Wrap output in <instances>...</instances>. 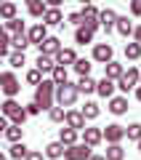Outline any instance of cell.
<instances>
[{
    "label": "cell",
    "mask_w": 141,
    "mask_h": 160,
    "mask_svg": "<svg viewBox=\"0 0 141 160\" xmlns=\"http://www.w3.org/2000/svg\"><path fill=\"white\" fill-rule=\"evenodd\" d=\"M53 93H56V83H53L51 78H43L37 86H35V102L43 109H51L53 104H56L53 102Z\"/></svg>",
    "instance_id": "6da1fadb"
},
{
    "label": "cell",
    "mask_w": 141,
    "mask_h": 160,
    "mask_svg": "<svg viewBox=\"0 0 141 160\" xmlns=\"http://www.w3.org/2000/svg\"><path fill=\"white\" fill-rule=\"evenodd\" d=\"M77 86L75 83H64V86H56V93H53V102L59 104V107H72L75 102H77Z\"/></svg>",
    "instance_id": "7a4b0ae2"
},
{
    "label": "cell",
    "mask_w": 141,
    "mask_h": 160,
    "mask_svg": "<svg viewBox=\"0 0 141 160\" xmlns=\"http://www.w3.org/2000/svg\"><path fill=\"white\" fill-rule=\"evenodd\" d=\"M0 91L6 93V96H11V99H16L19 91H22V83H19V78L11 72V69L0 72Z\"/></svg>",
    "instance_id": "3957f363"
},
{
    "label": "cell",
    "mask_w": 141,
    "mask_h": 160,
    "mask_svg": "<svg viewBox=\"0 0 141 160\" xmlns=\"http://www.w3.org/2000/svg\"><path fill=\"white\" fill-rule=\"evenodd\" d=\"M114 83H117V88H120V91H125V93H128L130 88H136V86H139V69H136V67H128V69H125V72L120 75L117 80H114Z\"/></svg>",
    "instance_id": "277c9868"
},
{
    "label": "cell",
    "mask_w": 141,
    "mask_h": 160,
    "mask_svg": "<svg viewBox=\"0 0 141 160\" xmlns=\"http://www.w3.org/2000/svg\"><path fill=\"white\" fill-rule=\"evenodd\" d=\"M90 149L93 147H88V144H72V147H67L64 149V160H88L90 158Z\"/></svg>",
    "instance_id": "5b68a950"
},
{
    "label": "cell",
    "mask_w": 141,
    "mask_h": 160,
    "mask_svg": "<svg viewBox=\"0 0 141 160\" xmlns=\"http://www.w3.org/2000/svg\"><path fill=\"white\" fill-rule=\"evenodd\" d=\"M101 133H104V139H107V144H120L125 139V128L117 126V123H109L107 128H101Z\"/></svg>",
    "instance_id": "8992f818"
},
{
    "label": "cell",
    "mask_w": 141,
    "mask_h": 160,
    "mask_svg": "<svg viewBox=\"0 0 141 160\" xmlns=\"http://www.w3.org/2000/svg\"><path fill=\"white\" fill-rule=\"evenodd\" d=\"M64 126L75 128V131H83V128H85L83 112H80V109H67V112H64Z\"/></svg>",
    "instance_id": "52a82bcc"
},
{
    "label": "cell",
    "mask_w": 141,
    "mask_h": 160,
    "mask_svg": "<svg viewBox=\"0 0 141 160\" xmlns=\"http://www.w3.org/2000/svg\"><path fill=\"white\" fill-rule=\"evenodd\" d=\"M80 133H83V144H88V147H99V144L104 142L101 128H88V126H85Z\"/></svg>",
    "instance_id": "ba28073f"
},
{
    "label": "cell",
    "mask_w": 141,
    "mask_h": 160,
    "mask_svg": "<svg viewBox=\"0 0 141 160\" xmlns=\"http://www.w3.org/2000/svg\"><path fill=\"white\" fill-rule=\"evenodd\" d=\"M112 46L109 43H96L93 46V62H99V64H107V62H112Z\"/></svg>",
    "instance_id": "9c48e42d"
},
{
    "label": "cell",
    "mask_w": 141,
    "mask_h": 160,
    "mask_svg": "<svg viewBox=\"0 0 141 160\" xmlns=\"http://www.w3.org/2000/svg\"><path fill=\"white\" fill-rule=\"evenodd\" d=\"M99 24H101L104 32H112L114 24H117V11H112V8H104V11H99Z\"/></svg>",
    "instance_id": "30bf717a"
},
{
    "label": "cell",
    "mask_w": 141,
    "mask_h": 160,
    "mask_svg": "<svg viewBox=\"0 0 141 160\" xmlns=\"http://www.w3.org/2000/svg\"><path fill=\"white\" fill-rule=\"evenodd\" d=\"M27 38H29V43H32V46H40V43L48 38V27H45L43 22L35 24V27H29V29H27Z\"/></svg>",
    "instance_id": "8fae6325"
},
{
    "label": "cell",
    "mask_w": 141,
    "mask_h": 160,
    "mask_svg": "<svg viewBox=\"0 0 141 160\" xmlns=\"http://www.w3.org/2000/svg\"><path fill=\"white\" fill-rule=\"evenodd\" d=\"M53 62L56 64H61V67H72L75 62H77V53H75V48H59V53L53 56Z\"/></svg>",
    "instance_id": "7c38bea8"
},
{
    "label": "cell",
    "mask_w": 141,
    "mask_h": 160,
    "mask_svg": "<svg viewBox=\"0 0 141 160\" xmlns=\"http://www.w3.org/2000/svg\"><path fill=\"white\" fill-rule=\"evenodd\" d=\"M59 48H61V40H59V38H51V35H48V38H45L43 43L37 46V53H48V56H56Z\"/></svg>",
    "instance_id": "4fadbf2b"
},
{
    "label": "cell",
    "mask_w": 141,
    "mask_h": 160,
    "mask_svg": "<svg viewBox=\"0 0 141 160\" xmlns=\"http://www.w3.org/2000/svg\"><path fill=\"white\" fill-rule=\"evenodd\" d=\"M43 24H45V27H61V24H64L61 11H59V8H45V13H43Z\"/></svg>",
    "instance_id": "5bb4252c"
},
{
    "label": "cell",
    "mask_w": 141,
    "mask_h": 160,
    "mask_svg": "<svg viewBox=\"0 0 141 160\" xmlns=\"http://www.w3.org/2000/svg\"><path fill=\"white\" fill-rule=\"evenodd\" d=\"M114 88H117V83L109 80V78H101V80L96 83V93H99V96H104V99L114 96Z\"/></svg>",
    "instance_id": "9a60e30c"
},
{
    "label": "cell",
    "mask_w": 141,
    "mask_h": 160,
    "mask_svg": "<svg viewBox=\"0 0 141 160\" xmlns=\"http://www.w3.org/2000/svg\"><path fill=\"white\" fill-rule=\"evenodd\" d=\"M109 112L112 115H125L128 112V99L125 96H109Z\"/></svg>",
    "instance_id": "2e32d148"
},
{
    "label": "cell",
    "mask_w": 141,
    "mask_h": 160,
    "mask_svg": "<svg viewBox=\"0 0 141 160\" xmlns=\"http://www.w3.org/2000/svg\"><path fill=\"white\" fill-rule=\"evenodd\" d=\"M93 29H88L85 27V24H80L77 29H75V43H77V46H88V43H93Z\"/></svg>",
    "instance_id": "e0dca14e"
},
{
    "label": "cell",
    "mask_w": 141,
    "mask_h": 160,
    "mask_svg": "<svg viewBox=\"0 0 141 160\" xmlns=\"http://www.w3.org/2000/svg\"><path fill=\"white\" fill-rule=\"evenodd\" d=\"M35 67H37L43 75H45V72L51 75L53 67H56V62H53V56H48V53H37V62H35Z\"/></svg>",
    "instance_id": "ac0fdd59"
},
{
    "label": "cell",
    "mask_w": 141,
    "mask_h": 160,
    "mask_svg": "<svg viewBox=\"0 0 141 160\" xmlns=\"http://www.w3.org/2000/svg\"><path fill=\"white\" fill-rule=\"evenodd\" d=\"M64 144L61 142H51V144H45V158L48 160H61L64 158Z\"/></svg>",
    "instance_id": "d6986e66"
},
{
    "label": "cell",
    "mask_w": 141,
    "mask_h": 160,
    "mask_svg": "<svg viewBox=\"0 0 141 160\" xmlns=\"http://www.w3.org/2000/svg\"><path fill=\"white\" fill-rule=\"evenodd\" d=\"M77 133H80V131H75V128L64 126L61 131H59V142H61L64 147H72V144H77Z\"/></svg>",
    "instance_id": "ffe728a7"
},
{
    "label": "cell",
    "mask_w": 141,
    "mask_h": 160,
    "mask_svg": "<svg viewBox=\"0 0 141 160\" xmlns=\"http://www.w3.org/2000/svg\"><path fill=\"white\" fill-rule=\"evenodd\" d=\"M27 152H29V147L24 144V139H22V142H13V144H11L8 158H11V160H24V158H27Z\"/></svg>",
    "instance_id": "44dd1931"
},
{
    "label": "cell",
    "mask_w": 141,
    "mask_h": 160,
    "mask_svg": "<svg viewBox=\"0 0 141 160\" xmlns=\"http://www.w3.org/2000/svg\"><path fill=\"white\" fill-rule=\"evenodd\" d=\"M75 86H77V93H93L96 91V80L90 78V75H80V80Z\"/></svg>",
    "instance_id": "7402d4cb"
},
{
    "label": "cell",
    "mask_w": 141,
    "mask_h": 160,
    "mask_svg": "<svg viewBox=\"0 0 141 160\" xmlns=\"http://www.w3.org/2000/svg\"><path fill=\"white\" fill-rule=\"evenodd\" d=\"M11 46H13V51H27L32 43H29L27 32H13V35H11Z\"/></svg>",
    "instance_id": "603a6c76"
},
{
    "label": "cell",
    "mask_w": 141,
    "mask_h": 160,
    "mask_svg": "<svg viewBox=\"0 0 141 160\" xmlns=\"http://www.w3.org/2000/svg\"><path fill=\"white\" fill-rule=\"evenodd\" d=\"M19 109H22V104H19L16 99H11V96H6V102L0 104V115H6L8 120H11V115H16Z\"/></svg>",
    "instance_id": "cb8c5ba5"
},
{
    "label": "cell",
    "mask_w": 141,
    "mask_h": 160,
    "mask_svg": "<svg viewBox=\"0 0 141 160\" xmlns=\"http://www.w3.org/2000/svg\"><path fill=\"white\" fill-rule=\"evenodd\" d=\"M123 72H125V69H123V64H120V62H114V59L104 64V78H109V80H117Z\"/></svg>",
    "instance_id": "d4e9b609"
},
{
    "label": "cell",
    "mask_w": 141,
    "mask_h": 160,
    "mask_svg": "<svg viewBox=\"0 0 141 160\" xmlns=\"http://www.w3.org/2000/svg\"><path fill=\"white\" fill-rule=\"evenodd\" d=\"M114 29H117L123 38H130V35H133V22H130L128 16H117V24H114Z\"/></svg>",
    "instance_id": "484cf974"
},
{
    "label": "cell",
    "mask_w": 141,
    "mask_h": 160,
    "mask_svg": "<svg viewBox=\"0 0 141 160\" xmlns=\"http://www.w3.org/2000/svg\"><path fill=\"white\" fill-rule=\"evenodd\" d=\"M6 139H8V142H22V139H24V128L22 126H16V123H8V128H6Z\"/></svg>",
    "instance_id": "4316f807"
},
{
    "label": "cell",
    "mask_w": 141,
    "mask_h": 160,
    "mask_svg": "<svg viewBox=\"0 0 141 160\" xmlns=\"http://www.w3.org/2000/svg\"><path fill=\"white\" fill-rule=\"evenodd\" d=\"M51 80L56 83V86H64V83L69 80V72H67V67L56 64V67H53V72H51Z\"/></svg>",
    "instance_id": "83f0119b"
},
{
    "label": "cell",
    "mask_w": 141,
    "mask_h": 160,
    "mask_svg": "<svg viewBox=\"0 0 141 160\" xmlns=\"http://www.w3.org/2000/svg\"><path fill=\"white\" fill-rule=\"evenodd\" d=\"M104 158L107 160H125V149L120 147V144H109L107 152H104Z\"/></svg>",
    "instance_id": "f1b7e54d"
},
{
    "label": "cell",
    "mask_w": 141,
    "mask_h": 160,
    "mask_svg": "<svg viewBox=\"0 0 141 160\" xmlns=\"http://www.w3.org/2000/svg\"><path fill=\"white\" fill-rule=\"evenodd\" d=\"M80 112H83V118H85V120H96L101 109H99V104H96V102H85V107L80 109Z\"/></svg>",
    "instance_id": "f546056e"
},
{
    "label": "cell",
    "mask_w": 141,
    "mask_h": 160,
    "mask_svg": "<svg viewBox=\"0 0 141 160\" xmlns=\"http://www.w3.org/2000/svg\"><path fill=\"white\" fill-rule=\"evenodd\" d=\"M3 29H6V32H27V29H24V22H22V19H19V16H13V19H8V22L6 24H3Z\"/></svg>",
    "instance_id": "4dcf8cb0"
},
{
    "label": "cell",
    "mask_w": 141,
    "mask_h": 160,
    "mask_svg": "<svg viewBox=\"0 0 141 160\" xmlns=\"http://www.w3.org/2000/svg\"><path fill=\"white\" fill-rule=\"evenodd\" d=\"M125 59H130V62H136V59H141V43H125Z\"/></svg>",
    "instance_id": "1f68e13d"
},
{
    "label": "cell",
    "mask_w": 141,
    "mask_h": 160,
    "mask_svg": "<svg viewBox=\"0 0 141 160\" xmlns=\"http://www.w3.org/2000/svg\"><path fill=\"white\" fill-rule=\"evenodd\" d=\"M8 64H11L13 69H22L24 64H27V59H24V51H11V53H8Z\"/></svg>",
    "instance_id": "d6a6232c"
},
{
    "label": "cell",
    "mask_w": 141,
    "mask_h": 160,
    "mask_svg": "<svg viewBox=\"0 0 141 160\" xmlns=\"http://www.w3.org/2000/svg\"><path fill=\"white\" fill-rule=\"evenodd\" d=\"M16 16V3H11V0H6V3H0V19H13Z\"/></svg>",
    "instance_id": "836d02e7"
},
{
    "label": "cell",
    "mask_w": 141,
    "mask_h": 160,
    "mask_svg": "<svg viewBox=\"0 0 141 160\" xmlns=\"http://www.w3.org/2000/svg\"><path fill=\"white\" fill-rule=\"evenodd\" d=\"M45 8H48V6H45V0H37V3H29V6H27V11H29V16L40 19V16L45 13Z\"/></svg>",
    "instance_id": "e575fe53"
},
{
    "label": "cell",
    "mask_w": 141,
    "mask_h": 160,
    "mask_svg": "<svg viewBox=\"0 0 141 160\" xmlns=\"http://www.w3.org/2000/svg\"><path fill=\"white\" fill-rule=\"evenodd\" d=\"M64 112H67L64 107H59V104H53V107L48 109V118H51L53 123H64Z\"/></svg>",
    "instance_id": "d590c367"
},
{
    "label": "cell",
    "mask_w": 141,
    "mask_h": 160,
    "mask_svg": "<svg viewBox=\"0 0 141 160\" xmlns=\"http://www.w3.org/2000/svg\"><path fill=\"white\" fill-rule=\"evenodd\" d=\"M125 136H128L130 142H139L141 139V123H130V126L125 128Z\"/></svg>",
    "instance_id": "8d00e7d4"
},
{
    "label": "cell",
    "mask_w": 141,
    "mask_h": 160,
    "mask_svg": "<svg viewBox=\"0 0 141 160\" xmlns=\"http://www.w3.org/2000/svg\"><path fill=\"white\" fill-rule=\"evenodd\" d=\"M72 67H75V72H77V75H90V67H93V64H90L88 59H77Z\"/></svg>",
    "instance_id": "74e56055"
},
{
    "label": "cell",
    "mask_w": 141,
    "mask_h": 160,
    "mask_svg": "<svg viewBox=\"0 0 141 160\" xmlns=\"http://www.w3.org/2000/svg\"><path fill=\"white\" fill-rule=\"evenodd\" d=\"M8 53H11V35L3 32L0 35V56H8Z\"/></svg>",
    "instance_id": "f35d334b"
},
{
    "label": "cell",
    "mask_w": 141,
    "mask_h": 160,
    "mask_svg": "<svg viewBox=\"0 0 141 160\" xmlns=\"http://www.w3.org/2000/svg\"><path fill=\"white\" fill-rule=\"evenodd\" d=\"M80 13H83V22H85V19H99V8L93 6V3H85Z\"/></svg>",
    "instance_id": "ab89813d"
},
{
    "label": "cell",
    "mask_w": 141,
    "mask_h": 160,
    "mask_svg": "<svg viewBox=\"0 0 141 160\" xmlns=\"http://www.w3.org/2000/svg\"><path fill=\"white\" fill-rule=\"evenodd\" d=\"M40 80H43V72H40L37 67H35V69H29V72H27V83H29V86H37Z\"/></svg>",
    "instance_id": "60d3db41"
},
{
    "label": "cell",
    "mask_w": 141,
    "mask_h": 160,
    "mask_svg": "<svg viewBox=\"0 0 141 160\" xmlns=\"http://www.w3.org/2000/svg\"><path fill=\"white\" fill-rule=\"evenodd\" d=\"M27 118H29V115H27V109L22 107L16 115H11V123H16V126H24V120H27Z\"/></svg>",
    "instance_id": "b9f144b4"
},
{
    "label": "cell",
    "mask_w": 141,
    "mask_h": 160,
    "mask_svg": "<svg viewBox=\"0 0 141 160\" xmlns=\"http://www.w3.org/2000/svg\"><path fill=\"white\" fill-rule=\"evenodd\" d=\"M24 109H27V115H29V118H35V115H40V112H43V107H40V104L35 102V99H32V102H29Z\"/></svg>",
    "instance_id": "7bdbcfd3"
},
{
    "label": "cell",
    "mask_w": 141,
    "mask_h": 160,
    "mask_svg": "<svg viewBox=\"0 0 141 160\" xmlns=\"http://www.w3.org/2000/svg\"><path fill=\"white\" fill-rule=\"evenodd\" d=\"M67 22H69V24H75V27H80V24H83V13H80V11L69 13V16H67Z\"/></svg>",
    "instance_id": "ee69618b"
},
{
    "label": "cell",
    "mask_w": 141,
    "mask_h": 160,
    "mask_svg": "<svg viewBox=\"0 0 141 160\" xmlns=\"http://www.w3.org/2000/svg\"><path fill=\"white\" fill-rule=\"evenodd\" d=\"M130 16H141V0H130Z\"/></svg>",
    "instance_id": "f6af8a7d"
},
{
    "label": "cell",
    "mask_w": 141,
    "mask_h": 160,
    "mask_svg": "<svg viewBox=\"0 0 141 160\" xmlns=\"http://www.w3.org/2000/svg\"><path fill=\"white\" fill-rule=\"evenodd\" d=\"M24 160H43V152H40V149H29Z\"/></svg>",
    "instance_id": "bcb514c9"
},
{
    "label": "cell",
    "mask_w": 141,
    "mask_h": 160,
    "mask_svg": "<svg viewBox=\"0 0 141 160\" xmlns=\"http://www.w3.org/2000/svg\"><path fill=\"white\" fill-rule=\"evenodd\" d=\"M8 123H11V120H8L6 115H0V133H6V128H8Z\"/></svg>",
    "instance_id": "7dc6e473"
},
{
    "label": "cell",
    "mask_w": 141,
    "mask_h": 160,
    "mask_svg": "<svg viewBox=\"0 0 141 160\" xmlns=\"http://www.w3.org/2000/svg\"><path fill=\"white\" fill-rule=\"evenodd\" d=\"M61 3H64V0H45V6H48V8H59Z\"/></svg>",
    "instance_id": "c3c4849f"
},
{
    "label": "cell",
    "mask_w": 141,
    "mask_h": 160,
    "mask_svg": "<svg viewBox=\"0 0 141 160\" xmlns=\"http://www.w3.org/2000/svg\"><path fill=\"white\" fill-rule=\"evenodd\" d=\"M133 40H136V43H141V24H139V27H133Z\"/></svg>",
    "instance_id": "681fc988"
},
{
    "label": "cell",
    "mask_w": 141,
    "mask_h": 160,
    "mask_svg": "<svg viewBox=\"0 0 141 160\" xmlns=\"http://www.w3.org/2000/svg\"><path fill=\"white\" fill-rule=\"evenodd\" d=\"M88 160H107V158H104V155H93V152H90V158Z\"/></svg>",
    "instance_id": "f907efd6"
},
{
    "label": "cell",
    "mask_w": 141,
    "mask_h": 160,
    "mask_svg": "<svg viewBox=\"0 0 141 160\" xmlns=\"http://www.w3.org/2000/svg\"><path fill=\"white\" fill-rule=\"evenodd\" d=\"M136 99H139V102H141V83H139V86H136Z\"/></svg>",
    "instance_id": "816d5d0a"
},
{
    "label": "cell",
    "mask_w": 141,
    "mask_h": 160,
    "mask_svg": "<svg viewBox=\"0 0 141 160\" xmlns=\"http://www.w3.org/2000/svg\"><path fill=\"white\" fill-rule=\"evenodd\" d=\"M0 160H8V155H3V152H0Z\"/></svg>",
    "instance_id": "f5cc1de1"
},
{
    "label": "cell",
    "mask_w": 141,
    "mask_h": 160,
    "mask_svg": "<svg viewBox=\"0 0 141 160\" xmlns=\"http://www.w3.org/2000/svg\"><path fill=\"white\" fill-rule=\"evenodd\" d=\"M80 3H83V6H85V3H93V0H80Z\"/></svg>",
    "instance_id": "db71d44e"
},
{
    "label": "cell",
    "mask_w": 141,
    "mask_h": 160,
    "mask_svg": "<svg viewBox=\"0 0 141 160\" xmlns=\"http://www.w3.org/2000/svg\"><path fill=\"white\" fill-rule=\"evenodd\" d=\"M136 144H139V152H141V139H139V142H136Z\"/></svg>",
    "instance_id": "11a10c76"
},
{
    "label": "cell",
    "mask_w": 141,
    "mask_h": 160,
    "mask_svg": "<svg viewBox=\"0 0 141 160\" xmlns=\"http://www.w3.org/2000/svg\"><path fill=\"white\" fill-rule=\"evenodd\" d=\"M3 32H6V29H3V24H0V35H3Z\"/></svg>",
    "instance_id": "9f6ffc18"
},
{
    "label": "cell",
    "mask_w": 141,
    "mask_h": 160,
    "mask_svg": "<svg viewBox=\"0 0 141 160\" xmlns=\"http://www.w3.org/2000/svg\"><path fill=\"white\" fill-rule=\"evenodd\" d=\"M139 83H141V69H139Z\"/></svg>",
    "instance_id": "6f0895ef"
},
{
    "label": "cell",
    "mask_w": 141,
    "mask_h": 160,
    "mask_svg": "<svg viewBox=\"0 0 141 160\" xmlns=\"http://www.w3.org/2000/svg\"><path fill=\"white\" fill-rule=\"evenodd\" d=\"M0 3H6V0H0Z\"/></svg>",
    "instance_id": "680465c9"
},
{
    "label": "cell",
    "mask_w": 141,
    "mask_h": 160,
    "mask_svg": "<svg viewBox=\"0 0 141 160\" xmlns=\"http://www.w3.org/2000/svg\"><path fill=\"white\" fill-rule=\"evenodd\" d=\"M0 59H3V56H0Z\"/></svg>",
    "instance_id": "91938a15"
},
{
    "label": "cell",
    "mask_w": 141,
    "mask_h": 160,
    "mask_svg": "<svg viewBox=\"0 0 141 160\" xmlns=\"http://www.w3.org/2000/svg\"><path fill=\"white\" fill-rule=\"evenodd\" d=\"M0 93H3V91H0Z\"/></svg>",
    "instance_id": "94428289"
}]
</instances>
